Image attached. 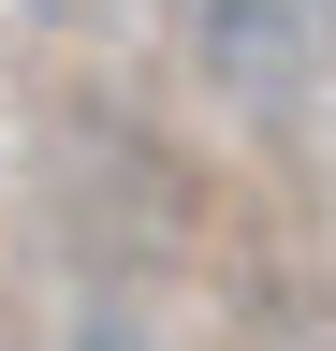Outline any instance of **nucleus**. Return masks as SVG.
<instances>
[{"label": "nucleus", "instance_id": "1", "mask_svg": "<svg viewBox=\"0 0 336 351\" xmlns=\"http://www.w3.org/2000/svg\"><path fill=\"white\" fill-rule=\"evenodd\" d=\"M190 29L234 88H307L336 59V0H190Z\"/></svg>", "mask_w": 336, "mask_h": 351}]
</instances>
